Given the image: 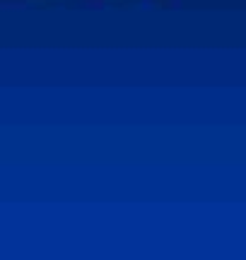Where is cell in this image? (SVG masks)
<instances>
[]
</instances>
